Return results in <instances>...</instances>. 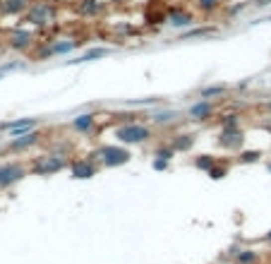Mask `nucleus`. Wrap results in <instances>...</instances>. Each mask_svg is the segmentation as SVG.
<instances>
[{
    "mask_svg": "<svg viewBox=\"0 0 271 264\" xmlns=\"http://www.w3.org/2000/svg\"><path fill=\"white\" fill-rule=\"evenodd\" d=\"M2 46H5V41H2V39H0V51H2Z\"/></svg>",
    "mask_w": 271,
    "mask_h": 264,
    "instance_id": "obj_34",
    "label": "nucleus"
},
{
    "mask_svg": "<svg viewBox=\"0 0 271 264\" xmlns=\"http://www.w3.org/2000/svg\"><path fill=\"white\" fill-rule=\"evenodd\" d=\"M223 127H240V118H238L235 113L223 115V120H221V130H223Z\"/></svg>",
    "mask_w": 271,
    "mask_h": 264,
    "instance_id": "obj_28",
    "label": "nucleus"
},
{
    "mask_svg": "<svg viewBox=\"0 0 271 264\" xmlns=\"http://www.w3.org/2000/svg\"><path fill=\"white\" fill-rule=\"evenodd\" d=\"M228 84H209V87H204L202 91H199V98H218V96H223V94H228Z\"/></svg>",
    "mask_w": 271,
    "mask_h": 264,
    "instance_id": "obj_17",
    "label": "nucleus"
},
{
    "mask_svg": "<svg viewBox=\"0 0 271 264\" xmlns=\"http://www.w3.org/2000/svg\"><path fill=\"white\" fill-rule=\"evenodd\" d=\"M34 127H36V118H17L12 123H2L0 130H5L10 135V139H12V137H22V135L31 132Z\"/></svg>",
    "mask_w": 271,
    "mask_h": 264,
    "instance_id": "obj_8",
    "label": "nucleus"
},
{
    "mask_svg": "<svg viewBox=\"0 0 271 264\" xmlns=\"http://www.w3.org/2000/svg\"><path fill=\"white\" fill-rule=\"evenodd\" d=\"M31 7V0H0V14L19 17Z\"/></svg>",
    "mask_w": 271,
    "mask_h": 264,
    "instance_id": "obj_13",
    "label": "nucleus"
},
{
    "mask_svg": "<svg viewBox=\"0 0 271 264\" xmlns=\"http://www.w3.org/2000/svg\"><path fill=\"white\" fill-rule=\"evenodd\" d=\"M214 164H216V159H214L211 154H199V156L194 159V168H197V171H209Z\"/></svg>",
    "mask_w": 271,
    "mask_h": 264,
    "instance_id": "obj_23",
    "label": "nucleus"
},
{
    "mask_svg": "<svg viewBox=\"0 0 271 264\" xmlns=\"http://www.w3.org/2000/svg\"><path fill=\"white\" fill-rule=\"evenodd\" d=\"M154 156H159V159H168V161H171V159L176 156V149H173L171 144H161V147L154 149Z\"/></svg>",
    "mask_w": 271,
    "mask_h": 264,
    "instance_id": "obj_26",
    "label": "nucleus"
},
{
    "mask_svg": "<svg viewBox=\"0 0 271 264\" xmlns=\"http://www.w3.org/2000/svg\"><path fill=\"white\" fill-rule=\"evenodd\" d=\"M206 176H209L211 180H223V178L228 176V166H226V164H218V161H216L214 166L206 171Z\"/></svg>",
    "mask_w": 271,
    "mask_h": 264,
    "instance_id": "obj_22",
    "label": "nucleus"
},
{
    "mask_svg": "<svg viewBox=\"0 0 271 264\" xmlns=\"http://www.w3.org/2000/svg\"><path fill=\"white\" fill-rule=\"evenodd\" d=\"M257 262V252L255 250H240L235 255V264H255Z\"/></svg>",
    "mask_w": 271,
    "mask_h": 264,
    "instance_id": "obj_24",
    "label": "nucleus"
},
{
    "mask_svg": "<svg viewBox=\"0 0 271 264\" xmlns=\"http://www.w3.org/2000/svg\"><path fill=\"white\" fill-rule=\"evenodd\" d=\"M267 168H269V171H271V164H269V166H267Z\"/></svg>",
    "mask_w": 271,
    "mask_h": 264,
    "instance_id": "obj_35",
    "label": "nucleus"
},
{
    "mask_svg": "<svg viewBox=\"0 0 271 264\" xmlns=\"http://www.w3.org/2000/svg\"><path fill=\"white\" fill-rule=\"evenodd\" d=\"M264 240H267V243H271V231L267 233V236H264Z\"/></svg>",
    "mask_w": 271,
    "mask_h": 264,
    "instance_id": "obj_32",
    "label": "nucleus"
},
{
    "mask_svg": "<svg viewBox=\"0 0 271 264\" xmlns=\"http://www.w3.org/2000/svg\"><path fill=\"white\" fill-rule=\"evenodd\" d=\"M55 17H58V10L51 2H31V7L24 12V22L34 27H48Z\"/></svg>",
    "mask_w": 271,
    "mask_h": 264,
    "instance_id": "obj_2",
    "label": "nucleus"
},
{
    "mask_svg": "<svg viewBox=\"0 0 271 264\" xmlns=\"http://www.w3.org/2000/svg\"><path fill=\"white\" fill-rule=\"evenodd\" d=\"M194 142H197V135L194 132H178L173 135V139L168 142L176 152H190L192 147H194Z\"/></svg>",
    "mask_w": 271,
    "mask_h": 264,
    "instance_id": "obj_16",
    "label": "nucleus"
},
{
    "mask_svg": "<svg viewBox=\"0 0 271 264\" xmlns=\"http://www.w3.org/2000/svg\"><path fill=\"white\" fill-rule=\"evenodd\" d=\"M245 144V135L240 127H223L218 135V147L228 149V152H243Z\"/></svg>",
    "mask_w": 271,
    "mask_h": 264,
    "instance_id": "obj_5",
    "label": "nucleus"
},
{
    "mask_svg": "<svg viewBox=\"0 0 271 264\" xmlns=\"http://www.w3.org/2000/svg\"><path fill=\"white\" fill-rule=\"evenodd\" d=\"M267 111H269V113H271V101H269V103H267Z\"/></svg>",
    "mask_w": 271,
    "mask_h": 264,
    "instance_id": "obj_33",
    "label": "nucleus"
},
{
    "mask_svg": "<svg viewBox=\"0 0 271 264\" xmlns=\"http://www.w3.org/2000/svg\"><path fill=\"white\" fill-rule=\"evenodd\" d=\"M113 137L118 139L120 144H147L154 132H151L149 125H142V123H125V125L115 127L113 130Z\"/></svg>",
    "mask_w": 271,
    "mask_h": 264,
    "instance_id": "obj_1",
    "label": "nucleus"
},
{
    "mask_svg": "<svg viewBox=\"0 0 271 264\" xmlns=\"http://www.w3.org/2000/svg\"><path fill=\"white\" fill-rule=\"evenodd\" d=\"M238 245H233V248H228V257H235V255H238Z\"/></svg>",
    "mask_w": 271,
    "mask_h": 264,
    "instance_id": "obj_30",
    "label": "nucleus"
},
{
    "mask_svg": "<svg viewBox=\"0 0 271 264\" xmlns=\"http://www.w3.org/2000/svg\"><path fill=\"white\" fill-rule=\"evenodd\" d=\"M180 118V113L178 111H156L151 113V120H154V125H168V123H173Z\"/></svg>",
    "mask_w": 271,
    "mask_h": 264,
    "instance_id": "obj_19",
    "label": "nucleus"
},
{
    "mask_svg": "<svg viewBox=\"0 0 271 264\" xmlns=\"http://www.w3.org/2000/svg\"><path fill=\"white\" fill-rule=\"evenodd\" d=\"M197 7H199V12H204V14L216 12L218 7H221V0H197Z\"/></svg>",
    "mask_w": 271,
    "mask_h": 264,
    "instance_id": "obj_25",
    "label": "nucleus"
},
{
    "mask_svg": "<svg viewBox=\"0 0 271 264\" xmlns=\"http://www.w3.org/2000/svg\"><path fill=\"white\" fill-rule=\"evenodd\" d=\"M68 166V161L60 156V154H48V156H41L39 161L34 164V173L36 176H51V173H58V171H63V168Z\"/></svg>",
    "mask_w": 271,
    "mask_h": 264,
    "instance_id": "obj_6",
    "label": "nucleus"
},
{
    "mask_svg": "<svg viewBox=\"0 0 271 264\" xmlns=\"http://www.w3.org/2000/svg\"><path fill=\"white\" fill-rule=\"evenodd\" d=\"M216 31L211 27H206V29H197V31H187V34H182V39H202V36H214Z\"/></svg>",
    "mask_w": 271,
    "mask_h": 264,
    "instance_id": "obj_27",
    "label": "nucleus"
},
{
    "mask_svg": "<svg viewBox=\"0 0 271 264\" xmlns=\"http://www.w3.org/2000/svg\"><path fill=\"white\" fill-rule=\"evenodd\" d=\"M0 77H2V72H0Z\"/></svg>",
    "mask_w": 271,
    "mask_h": 264,
    "instance_id": "obj_36",
    "label": "nucleus"
},
{
    "mask_svg": "<svg viewBox=\"0 0 271 264\" xmlns=\"http://www.w3.org/2000/svg\"><path fill=\"white\" fill-rule=\"evenodd\" d=\"M259 159H262V152H259V149H250V152L243 149V152H238V159H235V161H238V164H257Z\"/></svg>",
    "mask_w": 271,
    "mask_h": 264,
    "instance_id": "obj_21",
    "label": "nucleus"
},
{
    "mask_svg": "<svg viewBox=\"0 0 271 264\" xmlns=\"http://www.w3.org/2000/svg\"><path fill=\"white\" fill-rule=\"evenodd\" d=\"M72 178L75 180H89V178H94L96 176V166L91 159H77V161H72Z\"/></svg>",
    "mask_w": 271,
    "mask_h": 264,
    "instance_id": "obj_10",
    "label": "nucleus"
},
{
    "mask_svg": "<svg viewBox=\"0 0 271 264\" xmlns=\"http://www.w3.org/2000/svg\"><path fill=\"white\" fill-rule=\"evenodd\" d=\"M96 156L101 159V164L106 168H118V166H125L132 156L125 147H115V144H103L96 149Z\"/></svg>",
    "mask_w": 271,
    "mask_h": 264,
    "instance_id": "obj_3",
    "label": "nucleus"
},
{
    "mask_svg": "<svg viewBox=\"0 0 271 264\" xmlns=\"http://www.w3.org/2000/svg\"><path fill=\"white\" fill-rule=\"evenodd\" d=\"M27 173H29L27 166L19 164V161H7V164H2V166H0V190H7V187L17 185L19 180H24Z\"/></svg>",
    "mask_w": 271,
    "mask_h": 264,
    "instance_id": "obj_4",
    "label": "nucleus"
},
{
    "mask_svg": "<svg viewBox=\"0 0 271 264\" xmlns=\"http://www.w3.org/2000/svg\"><path fill=\"white\" fill-rule=\"evenodd\" d=\"M187 115H190V120H194V123H206L214 115V103L202 98V101L192 103L190 108H187Z\"/></svg>",
    "mask_w": 271,
    "mask_h": 264,
    "instance_id": "obj_9",
    "label": "nucleus"
},
{
    "mask_svg": "<svg viewBox=\"0 0 271 264\" xmlns=\"http://www.w3.org/2000/svg\"><path fill=\"white\" fill-rule=\"evenodd\" d=\"M77 43H80V41L65 39V41H55V43H51L48 48H51V56H65V53H72V51L77 48Z\"/></svg>",
    "mask_w": 271,
    "mask_h": 264,
    "instance_id": "obj_18",
    "label": "nucleus"
},
{
    "mask_svg": "<svg viewBox=\"0 0 271 264\" xmlns=\"http://www.w3.org/2000/svg\"><path fill=\"white\" fill-rule=\"evenodd\" d=\"M108 2H113V5H125V2H130V0H108Z\"/></svg>",
    "mask_w": 271,
    "mask_h": 264,
    "instance_id": "obj_31",
    "label": "nucleus"
},
{
    "mask_svg": "<svg viewBox=\"0 0 271 264\" xmlns=\"http://www.w3.org/2000/svg\"><path fill=\"white\" fill-rule=\"evenodd\" d=\"M5 43H7L12 51H29V48L34 46V34L27 31V29H12V31L7 34Z\"/></svg>",
    "mask_w": 271,
    "mask_h": 264,
    "instance_id": "obj_7",
    "label": "nucleus"
},
{
    "mask_svg": "<svg viewBox=\"0 0 271 264\" xmlns=\"http://www.w3.org/2000/svg\"><path fill=\"white\" fill-rule=\"evenodd\" d=\"M103 12H106V2H101V0H80L77 2V14L80 17L94 19V17H101Z\"/></svg>",
    "mask_w": 271,
    "mask_h": 264,
    "instance_id": "obj_11",
    "label": "nucleus"
},
{
    "mask_svg": "<svg viewBox=\"0 0 271 264\" xmlns=\"http://www.w3.org/2000/svg\"><path fill=\"white\" fill-rule=\"evenodd\" d=\"M151 168H154V171H166V168H168V159H159V156H154Z\"/></svg>",
    "mask_w": 271,
    "mask_h": 264,
    "instance_id": "obj_29",
    "label": "nucleus"
},
{
    "mask_svg": "<svg viewBox=\"0 0 271 264\" xmlns=\"http://www.w3.org/2000/svg\"><path fill=\"white\" fill-rule=\"evenodd\" d=\"M110 51L108 48H89L87 53H82L80 58H75V60H70V63H89V60H98V58H106Z\"/></svg>",
    "mask_w": 271,
    "mask_h": 264,
    "instance_id": "obj_20",
    "label": "nucleus"
},
{
    "mask_svg": "<svg viewBox=\"0 0 271 264\" xmlns=\"http://www.w3.org/2000/svg\"><path fill=\"white\" fill-rule=\"evenodd\" d=\"M168 24L173 29H185V27H192L194 24V14L182 10V7H173L168 12Z\"/></svg>",
    "mask_w": 271,
    "mask_h": 264,
    "instance_id": "obj_12",
    "label": "nucleus"
},
{
    "mask_svg": "<svg viewBox=\"0 0 271 264\" xmlns=\"http://www.w3.org/2000/svg\"><path fill=\"white\" fill-rule=\"evenodd\" d=\"M39 139H41V132L31 130V132L22 135V137H12V139H10L7 149H10V152H24V149H29V147H34Z\"/></svg>",
    "mask_w": 271,
    "mask_h": 264,
    "instance_id": "obj_14",
    "label": "nucleus"
},
{
    "mask_svg": "<svg viewBox=\"0 0 271 264\" xmlns=\"http://www.w3.org/2000/svg\"><path fill=\"white\" fill-rule=\"evenodd\" d=\"M70 127H72L75 132L89 135V132L96 127V115H94V113H82V115H77V118H72Z\"/></svg>",
    "mask_w": 271,
    "mask_h": 264,
    "instance_id": "obj_15",
    "label": "nucleus"
}]
</instances>
